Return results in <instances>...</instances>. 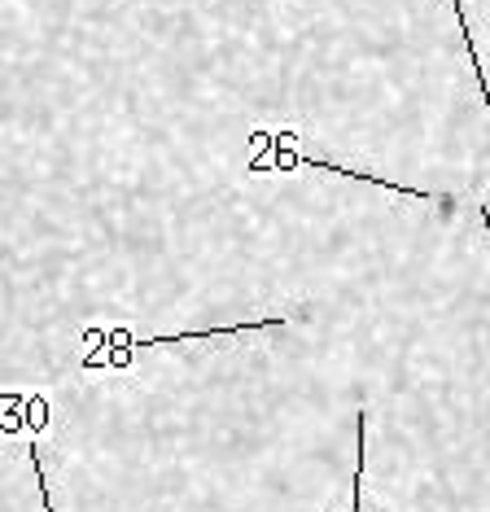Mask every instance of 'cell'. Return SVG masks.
<instances>
[{"mask_svg": "<svg viewBox=\"0 0 490 512\" xmlns=\"http://www.w3.org/2000/svg\"><path fill=\"white\" fill-rule=\"evenodd\" d=\"M294 320L289 311L280 316H263V320H241V324H224V329H184V333H167V337H136L123 324H88L79 333V355L75 368L79 372H136V359L145 351H171V346H232L241 337L254 333H276Z\"/></svg>", "mask_w": 490, "mask_h": 512, "instance_id": "cell-1", "label": "cell"}, {"mask_svg": "<svg viewBox=\"0 0 490 512\" xmlns=\"http://www.w3.org/2000/svg\"><path fill=\"white\" fill-rule=\"evenodd\" d=\"M250 158H245V171L250 176H263V171H329V176H342V180H355V184H372V189H385L394 197H407V202H438L442 215H455V197H438V193H425V189H412V184H399V180H385V176H372V171H359V167H346V162H333L315 149L302 145L298 127H254L250 141Z\"/></svg>", "mask_w": 490, "mask_h": 512, "instance_id": "cell-2", "label": "cell"}, {"mask_svg": "<svg viewBox=\"0 0 490 512\" xmlns=\"http://www.w3.org/2000/svg\"><path fill=\"white\" fill-rule=\"evenodd\" d=\"M0 403H5V429H9L14 438L27 442V451H31V464H35V491H40V508H44V512H57V508H53V495H49V477H44V460H40V451H35V442L49 434V425H53V407H49V399H44L40 390H31V394L5 390V394H0Z\"/></svg>", "mask_w": 490, "mask_h": 512, "instance_id": "cell-3", "label": "cell"}, {"mask_svg": "<svg viewBox=\"0 0 490 512\" xmlns=\"http://www.w3.org/2000/svg\"><path fill=\"white\" fill-rule=\"evenodd\" d=\"M364 477H368V407H355V473H350L346 512H364Z\"/></svg>", "mask_w": 490, "mask_h": 512, "instance_id": "cell-4", "label": "cell"}, {"mask_svg": "<svg viewBox=\"0 0 490 512\" xmlns=\"http://www.w3.org/2000/svg\"><path fill=\"white\" fill-rule=\"evenodd\" d=\"M451 9H455V27H460L464 53H469V62H473V75H477V92H482V106L490 110V75H486V66H482V53H477L473 27H469V14H464V0H451Z\"/></svg>", "mask_w": 490, "mask_h": 512, "instance_id": "cell-5", "label": "cell"}, {"mask_svg": "<svg viewBox=\"0 0 490 512\" xmlns=\"http://www.w3.org/2000/svg\"><path fill=\"white\" fill-rule=\"evenodd\" d=\"M477 215H482V237H486V250H490V206L482 202L477 206Z\"/></svg>", "mask_w": 490, "mask_h": 512, "instance_id": "cell-6", "label": "cell"}]
</instances>
